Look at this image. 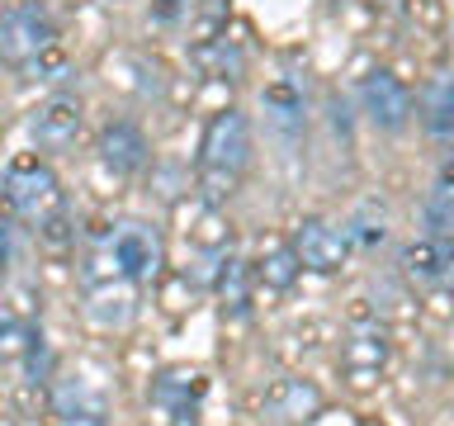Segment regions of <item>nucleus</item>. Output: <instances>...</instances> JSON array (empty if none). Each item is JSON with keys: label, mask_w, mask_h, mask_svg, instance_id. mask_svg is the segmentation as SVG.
Wrapping results in <instances>:
<instances>
[{"label": "nucleus", "mask_w": 454, "mask_h": 426, "mask_svg": "<svg viewBox=\"0 0 454 426\" xmlns=\"http://www.w3.org/2000/svg\"><path fill=\"white\" fill-rule=\"evenodd\" d=\"M0 62L28 81H62L71 62L57 43V24L38 0H24L0 14Z\"/></svg>", "instance_id": "1"}, {"label": "nucleus", "mask_w": 454, "mask_h": 426, "mask_svg": "<svg viewBox=\"0 0 454 426\" xmlns=\"http://www.w3.org/2000/svg\"><path fill=\"white\" fill-rule=\"evenodd\" d=\"M166 265V241L152 223H119L109 237H99V247L85 256L81 265V284H99V280H123L142 289L156 284Z\"/></svg>", "instance_id": "2"}, {"label": "nucleus", "mask_w": 454, "mask_h": 426, "mask_svg": "<svg viewBox=\"0 0 454 426\" xmlns=\"http://www.w3.org/2000/svg\"><path fill=\"white\" fill-rule=\"evenodd\" d=\"M251 166V123L241 109H223L213 114L204 128V142H199V190H204V204L218 209L223 199L237 194L241 176Z\"/></svg>", "instance_id": "3"}, {"label": "nucleus", "mask_w": 454, "mask_h": 426, "mask_svg": "<svg viewBox=\"0 0 454 426\" xmlns=\"http://www.w3.org/2000/svg\"><path fill=\"white\" fill-rule=\"evenodd\" d=\"M5 199L20 223H34L48 241H67V199L62 180L52 176V166H43L38 156H20L5 170Z\"/></svg>", "instance_id": "4"}, {"label": "nucleus", "mask_w": 454, "mask_h": 426, "mask_svg": "<svg viewBox=\"0 0 454 426\" xmlns=\"http://www.w3.org/2000/svg\"><path fill=\"white\" fill-rule=\"evenodd\" d=\"M81 128H85L81 99L52 95L48 105H38V109H34V119H28V138H34V147H38V152H67V147H76Z\"/></svg>", "instance_id": "5"}, {"label": "nucleus", "mask_w": 454, "mask_h": 426, "mask_svg": "<svg viewBox=\"0 0 454 426\" xmlns=\"http://www.w3.org/2000/svg\"><path fill=\"white\" fill-rule=\"evenodd\" d=\"M294 256H298V265H303V270L332 275V270L346 265L350 237H346V227H332V223H322V218H308V223H298V233H294Z\"/></svg>", "instance_id": "6"}, {"label": "nucleus", "mask_w": 454, "mask_h": 426, "mask_svg": "<svg viewBox=\"0 0 454 426\" xmlns=\"http://www.w3.org/2000/svg\"><path fill=\"white\" fill-rule=\"evenodd\" d=\"M204 393H208V379L199 375V369H166V375H156V383H152V403L161 407L176 426L199 422Z\"/></svg>", "instance_id": "7"}, {"label": "nucleus", "mask_w": 454, "mask_h": 426, "mask_svg": "<svg viewBox=\"0 0 454 426\" xmlns=\"http://www.w3.org/2000/svg\"><path fill=\"white\" fill-rule=\"evenodd\" d=\"M360 99H364V114L383 128V133H397V128H407V119H411V91L393 76V71H369L364 85H360Z\"/></svg>", "instance_id": "8"}, {"label": "nucleus", "mask_w": 454, "mask_h": 426, "mask_svg": "<svg viewBox=\"0 0 454 426\" xmlns=\"http://www.w3.org/2000/svg\"><path fill=\"white\" fill-rule=\"evenodd\" d=\"M383 365H388V336H383V327L364 322L340 341V369H346V379L355 389H369Z\"/></svg>", "instance_id": "9"}, {"label": "nucleus", "mask_w": 454, "mask_h": 426, "mask_svg": "<svg viewBox=\"0 0 454 426\" xmlns=\"http://www.w3.org/2000/svg\"><path fill=\"white\" fill-rule=\"evenodd\" d=\"M403 275L421 289H440L445 280H454V241L445 237H421L403 251Z\"/></svg>", "instance_id": "10"}, {"label": "nucleus", "mask_w": 454, "mask_h": 426, "mask_svg": "<svg viewBox=\"0 0 454 426\" xmlns=\"http://www.w3.org/2000/svg\"><path fill=\"white\" fill-rule=\"evenodd\" d=\"M147 156H152V147H147V138H142L137 123H128V119L105 123V133H99V162H105L114 176H137V170L147 166Z\"/></svg>", "instance_id": "11"}, {"label": "nucleus", "mask_w": 454, "mask_h": 426, "mask_svg": "<svg viewBox=\"0 0 454 426\" xmlns=\"http://www.w3.org/2000/svg\"><path fill=\"white\" fill-rule=\"evenodd\" d=\"M261 412L270 422H312L322 412V389L308 379H279L275 389L261 398Z\"/></svg>", "instance_id": "12"}, {"label": "nucleus", "mask_w": 454, "mask_h": 426, "mask_svg": "<svg viewBox=\"0 0 454 426\" xmlns=\"http://www.w3.org/2000/svg\"><path fill=\"white\" fill-rule=\"evenodd\" d=\"M52 412L62 426H105V398H99L85 379H62L52 389Z\"/></svg>", "instance_id": "13"}, {"label": "nucleus", "mask_w": 454, "mask_h": 426, "mask_svg": "<svg viewBox=\"0 0 454 426\" xmlns=\"http://www.w3.org/2000/svg\"><path fill=\"white\" fill-rule=\"evenodd\" d=\"M421 123L435 142H454V71H435L421 85Z\"/></svg>", "instance_id": "14"}, {"label": "nucleus", "mask_w": 454, "mask_h": 426, "mask_svg": "<svg viewBox=\"0 0 454 426\" xmlns=\"http://www.w3.org/2000/svg\"><path fill=\"white\" fill-rule=\"evenodd\" d=\"M265 114H270V128H275L284 142H294L298 133H303V123H308V114H303V91H298L294 81L265 85Z\"/></svg>", "instance_id": "15"}, {"label": "nucleus", "mask_w": 454, "mask_h": 426, "mask_svg": "<svg viewBox=\"0 0 454 426\" xmlns=\"http://www.w3.org/2000/svg\"><path fill=\"white\" fill-rule=\"evenodd\" d=\"M421 223H426V237L454 241V166H445L440 180L431 185V194L421 204Z\"/></svg>", "instance_id": "16"}, {"label": "nucleus", "mask_w": 454, "mask_h": 426, "mask_svg": "<svg viewBox=\"0 0 454 426\" xmlns=\"http://www.w3.org/2000/svg\"><path fill=\"white\" fill-rule=\"evenodd\" d=\"M218 298H223V308L232 312V318H247V308H251V284H247V265H241L232 251L218 256Z\"/></svg>", "instance_id": "17"}, {"label": "nucleus", "mask_w": 454, "mask_h": 426, "mask_svg": "<svg viewBox=\"0 0 454 426\" xmlns=\"http://www.w3.org/2000/svg\"><path fill=\"white\" fill-rule=\"evenodd\" d=\"M194 62H199V71H208L213 81H241V67H247L227 38H208L204 48H194Z\"/></svg>", "instance_id": "18"}, {"label": "nucleus", "mask_w": 454, "mask_h": 426, "mask_svg": "<svg viewBox=\"0 0 454 426\" xmlns=\"http://www.w3.org/2000/svg\"><path fill=\"white\" fill-rule=\"evenodd\" d=\"M298 256H294V247H279V251H270L265 261H261V280L270 284V289H289V284L298 280Z\"/></svg>", "instance_id": "19"}, {"label": "nucleus", "mask_w": 454, "mask_h": 426, "mask_svg": "<svg viewBox=\"0 0 454 426\" xmlns=\"http://www.w3.org/2000/svg\"><path fill=\"white\" fill-rule=\"evenodd\" d=\"M383 233H388V227H383V209L379 204H364L360 213H355V223L346 227V237L360 241V247H379Z\"/></svg>", "instance_id": "20"}, {"label": "nucleus", "mask_w": 454, "mask_h": 426, "mask_svg": "<svg viewBox=\"0 0 454 426\" xmlns=\"http://www.w3.org/2000/svg\"><path fill=\"white\" fill-rule=\"evenodd\" d=\"M152 20L166 28H190L199 20V0H152Z\"/></svg>", "instance_id": "21"}, {"label": "nucleus", "mask_w": 454, "mask_h": 426, "mask_svg": "<svg viewBox=\"0 0 454 426\" xmlns=\"http://www.w3.org/2000/svg\"><path fill=\"white\" fill-rule=\"evenodd\" d=\"M14 209L5 199V180H0V270H10V256H14Z\"/></svg>", "instance_id": "22"}, {"label": "nucleus", "mask_w": 454, "mask_h": 426, "mask_svg": "<svg viewBox=\"0 0 454 426\" xmlns=\"http://www.w3.org/2000/svg\"><path fill=\"white\" fill-rule=\"evenodd\" d=\"M379 5H403V0H379Z\"/></svg>", "instance_id": "23"}, {"label": "nucleus", "mask_w": 454, "mask_h": 426, "mask_svg": "<svg viewBox=\"0 0 454 426\" xmlns=\"http://www.w3.org/2000/svg\"><path fill=\"white\" fill-rule=\"evenodd\" d=\"M0 426H14V422H5V417H0Z\"/></svg>", "instance_id": "24"}]
</instances>
